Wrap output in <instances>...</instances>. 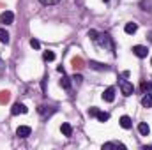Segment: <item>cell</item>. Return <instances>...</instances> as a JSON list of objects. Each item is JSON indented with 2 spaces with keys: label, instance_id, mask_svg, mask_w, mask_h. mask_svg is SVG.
Instances as JSON below:
<instances>
[{
  "label": "cell",
  "instance_id": "obj_1",
  "mask_svg": "<svg viewBox=\"0 0 152 150\" xmlns=\"http://www.w3.org/2000/svg\"><path fill=\"white\" fill-rule=\"evenodd\" d=\"M101 48H104V50H108V51H112V53H115V44H113V39H112V36L110 34H99L97 36V41H96Z\"/></svg>",
  "mask_w": 152,
  "mask_h": 150
},
{
  "label": "cell",
  "instance_id": "obj_2",
  "mask_svg": "<svg viewBox=\"0 0 152 150\" xmlns=\"http://www.w3.org/2000/svg\"><path fill=\"white\" fill-rule=\"evenodd\" d=\"M118 87H120V90H122V94H124L126 97L133 95V92H134L133 83H129V81H127V79H124V78H118Z\"/></svg>",
  "mask_w": 152,
  "mask_h": 150
},
{
  "label": "cell",
  "instance_id": "obj_3",
  "mask_svg": "<svg viewBox=\"0 0 152 150\" xmlns=\"http://www.w3.org/2000/svg\"><path fill=\"white\" fill-rule=\"evenodd\" d=\"M37 111L41 115V118H48V117H51L53 113L57 111V108H53V106H39Z\"/></svg>",
  "mask_w": 152,
  "mask_h": 150
},
{
  "label": "cell",
  "instance_id": "obj_4",
  "mask_svg": "<svg viewBox=\"0 0 152 150\" xmlns=\"http://www.w3.org/2000/svg\"><path fill=\"white\" fill-rule=\"evenodd\" d=\"M12 21H14L12 11H4V12L0 14V23H4V25H12Z\"/></svg>",
  "mask_w": 152,
  "mask_h": 150
},
{
  "label": "cell",
  "instance_id": "obj_5",
  "mask_svg": "<svg viewBox=\"0 0 152 150\" xmlns=\"http://www.w3.org/2000/svg\"><path fill=\"white\" fill-rule=\"evenodd\" d=\"M133 53L138 57V58H145L147 55H149V50H147V46H142V44H136V46H133Z\"/></svg>",
  "mask_w": 152,
  "mask_h": 150
},
{
  "label": "cell",
  "instance_id": "obj_6",
  "mask_svg": "<svg viewBox=\"0 0 152 150\" xmlns=\"http://www.w3.org/2000/svg\"><path fill=\"white\" fill-rule=\"evenodd\" d=\"M103 101L104 103H113L115 101V87H108L103 92Z\"/></svg>",
  "mask_w": 152,
  "mask_h": 150
},
{
  "label": "cell",
  "instance_id": "obj_7",
  "mask_svg": "<svg viewBox=\"0 0 152 150\" xmlns=\"http://www.w3.org/2000/svg\"><path fill=\"white\" fill-rule=\"evenodd\" d=\"M27 111H28V108H27L23 103H16V104H12V108H11V113H12V115H25Z\"/></svg>",
  "mask_w": 152,
  "mask_h": 150
},
{
  "label": "cell",
  "instance_id": "obj_8",
  "mask_svg": "<svg viewBox=\"0 0 152 150\" xmlns=\"http://www.w3.org/2000/svg\"><path fill=\"white\" fill-rule=\"evenodd\" d=\"M32 134V129L28 127V125H20L18 129H16V136L18 138H28Z\"/></svg>",
  "mask_w": 152,
  "mask_h": 150
},
{
  "label": "cell",
  "instance_id": "obj_9",
  "mask_svg": "<svg viewBox=\"0 0 152 150\" xmlns=\"http://www.w3.org/2000/svg\"><path fill=\"white\" fill-rule=\"evenodd\" d=\"M103 150H110V149H120V150H126V145L120 143V141H108V143H103Z\"/></svg>",
  "mask_w": 152,
  "mask_h": 150
},
{
  "label": "cell",
  "instance_id": "obj_10",
  "mask_svg": "<svg viewBox=\"0 0 152 150\" xmlns=\"http://www.w3.org/2000/svg\"><path fill=\"white\" fill-rule=\"evenodd\" d=\"M90 69H94V71H110V67L106 66V64H101V62H96V60H90Z\"/></svg>",
  "mask_w": 152,
  "mask_h": 150
},
{
  "label": "cell",
  "instance_id": "obj_11",
  "mask_svg": "<svg viewBox=\"0 0 152 150\" xmlns=\"http://www.w3.org/2000/svg\"><path fill=\"white\" fill-rule=\"evenodd\" d=\"M60 131H62V134H64V136H67V138H69V136H73V125H71V124H67V122H64V124L60 125Z\"/></svg>",
  "mask_w": 152,
  "mask_h": 150
},
{
  "label": "cell",
  "instance_id": "obj_12",
  "mask_svg": "<svg viewBox=\"0 0 152 150\" xmlns=\"http://www.w3.org/2000/svg\"><path fill=\"white\" fill-rule=\"evenodd\" d=\"M138 133H140L142 136H149V133H151L149 124H147V122H140V124H138Z\"/></svg>",
  "mask_w": 152,
  "mask_h": 150
},
{
  "label": "cell",
  "instance_id": "obj_13",
  "mask_svg": "<svg viewBox=\"0 0 152 150\" xmlns=\"http://www.w3.org/2000/svg\"><path fill=\"white\" fill-rule=\"evenodd\" d=\"M142 106L143 108H152V94L151 92H145V95L142 97Z\"/></svg>",
  "mask_w": 152,
  "mask_h": 150
},
{
  "label": "cell",
  "instance_id": "obj_14",
  "mask_svg": "<svg viewBox=\"0 0 152 150\" xmlns=\"http://www.w3.org/2000/svg\"><path fill=\"white\" fill-rule=\"evenodd\" d=\"M124 30H126V34H134V32L138 30V23H134V21H129V23H126Z\"/></svg>",
  "mask_w": 152,
  "mask_h": 150
},
{
  "label": "cell",
  "instance_id": "obj_15",
  "mask_svg": "<svg viewBox=\"0 0 152 150\" xmlns=\"http://www.w3.org/2000/svg\"><path fill=\"white\" fill-rule=\"evenodd\" d=\"M131 125H133V122H131V118H129L127 115L120 117V127H124V129H131Z\"/></svg>",
  "mask_w": 152,
  "mask_h": 150
},
{
  "label": "cell",
  "instance_id": "obj_16",
  "mask_svg": "<svg viewBox=\"0 0 152 150\" xmlns=\"http://www.w3.org/2000/svg\"><path fill=\"white\" fill-rule=\"evenodd\" d=\"M60 87H62L64 90H71V81H69V78L66 76V73H62V79H60Z\"/></svg>",
  "mask_w": 152,
  "mask_h": 150
},
{
  "label": "cell",
  "instance_id": "obj_17",
  "mask_svg": "<svg viewBox=\"0 0 152 150\" xmlns=\"http://www.w3.org/2000/svg\"><path fill=\"white\" fill-rule=\"evenodd\" d=\"M9 32L5 30V28H0V42H4V44H9Z\"/></svg>",
  "mask_w": 152,
  "mask_h": 150
},
{
  "label": "cell",
  "instance_id": "obj_18",
  "mask_svg": "<svg viewBox=\"0 0 152 150\" xmlns=\"http://www.w3.org/2000/svg\"><path fill=\"white\" fill-rule=\"evenodd\" d=\"M140 7L147 12H152V0H142L140 2Z\"/></svg>",
  "mask_w": 152,
  "mask_h": 150
},
{
  "label": "cell",
  "instance_id": "obj_19",
  "mask_svg": "<svg viewBox=\"0 0 152 150\" xmlns=\"http://www.w3.org/2000/svg\"><path fill=\"white\" fill-rule=\"evenodd\" d=\"M96 118H97L99 122H108V120H110V113H106V111H97Z\"/></svg>",
  "mask_w": 152,
  "mask_h": 150
},
{
  "label": "cell",
  "instance_id": "obj_20",
  "mask_svg": "<svg viewBox=\"0 0 152 150\" xmlns=\"http://www.w3.org/2000/svg\"><path fill=\"white\" fill-rule=\"evenodd\" d=\"M71 64H73V67H75V69H81V67H83V64H85V62H83V58H81V57H75V58H73V62H71Z\"/></svg>",
  "mask_w": 152,
  "mask_h": 150
},
{
  "label": "cell",
  "instance_id": "obj_21",
  "mask_svg": "<svg viewBox=\"0 0 152 150\" xmlns=\"http://www.w3.org/2000/svg\"><path fill=\"white\" fill-rule=\"evenodd\" d=\"M42 58H44L46 62H53L57 57H55V53H53V51H50V50H48V51H44V53H42Z\"/></svg>",
  "mask_w": 152,
  "mask_h": 150
},
{
  "label": "cell",
  "instance_id": "obj_22",
  "mask_svg": "<svg viewBox=\"0 0 152 150\" xmlns=\"http://www.w3.org/2000/svg\"><path fill=\"white\" fill-rule=\"evenodd\" d=\"M9 97H11V94H9V90H2V92H0V104H4V103H7V101H9Z\"/></svg>",
  "mask_w": 152,
  "mask_h": 150
},
{
  "label": "cell",
  "instance_id": "obj_23",
  "mask_svg": "<svg viewBox=\"0 0 152 150\" xmlns=\"http://www.w3.org/2000/svg\"><path fill=\"white\" fill-rule=\"evenodd\" d=\"M71 79H73V83H76V85H81L83 83V76L81 74H75Z\"/></svg>",
  "mask_w": 152,
  "mask_h": 150
},
{
  "label": "cell",
  "instance_id": "obj_24",
  "mask_svg": "<svg viewBox=\"0 0 152 150\" xmlns=\"http://www.w3.org/2000/svg\"><path fill=\"white\" fill-rule=\"evenodd\" d=\"M151 88H152V81H151V83H147V81H142V90H143V92H149Z\"/></svg>",
  "mask_w": 152,
  "mask_h": 150
},
{
  "label": "cell",
  "instance_id": "obj_25",
  "mask_svg": "<svg viewBox=\"0 0 152 150\" xmlns=\"http://www.w3.org/2000/svg\"><path fill=\"white\" fill-rule=\"evenodd\" d=\"M97 36H99L97 30H88V37L92 39V41H97Z\"/></svg>",
  "mask_w": 152,
  "mask_h": 150
},
{
  "label": "cell",
  "instance_id": "obj_26",
  "mask_svg": "<svg viewBox=\"0 0 152 150\" xmlns=\"http://www.w3.org/2000/svg\"><path fill=\"white\" fill-rule=\"evenodd\" d=\"M30 46H32L34 50H39V48H41V42H39L37 39H30Z\"/></svg>",
  "mask_w": 152,
  "mask_h": 150
},
{
  "label": "cell",
  "instance_id": "obj_27",
  "mask_svg": "<svg viewBox=\"0 0 152 150\" xmlns=\"http://www.w3.org/2000/svg\"><path fill=\"white\" fill-rule=\"evenodd\" d=\"M41 4H44V5H55V4H58L60 0H39Z\"/></svg>",
  "mask_w": 152,
  "mask_h": 150
},
{
  "label": "cell",
  "instance_id": "obj_28",
  "mask_svg": "<svg viewBox=\"0 0 152 150\" xmlns=\"http://www.w3.org/2000/svg\"><path fill=\"white\" fill-rule=\"evenodd\" d=\"M97 111H99V110H97L96 106H92V108H88V117H96V115H97Z\"/></svg>",
  "mask_w": 152,
  "mask_h": 150
},
{
  "label": "cell",
  "instance_id": "obj_29",
  "mask_svg": "<svg viewBox=\"0 0 152 150\" xmlns=\"http://www.w3.org/2000/svg\"><path fill=\"white\" fill-rule=\"evenodd\" d=\"M149 41H152V32H149Z\"/></svg>",
  "mask_w": 152,
  "mask_h": 150
},
{
  "label": "cell",
  "instance_id": "obj_30",
  "mask_svg": "<svg viewBox=\"0 0 152 150\" xmlns=\"http://www.w3.org/2000/svg\"><path fill=\"white\" fill-rule=\"evenodd\" d=\"M104 2H110V0H104Z\"/></svg>",
  "mask_w": 152,
  "mask_h": 150
},
{
  "label": "cell",
  "instance_id": "obj_31",
  "mask_svg": "<svg viewBox=\"0 0 152 150\" xmlns=\"http://www.w3.org/2000/svg\"><path fill=\"white\" fill-rule=\"evenodd\" d=\"M151 64H152V58H151Z\"/></svg>",
  "mask_w": 152,
  "mask_h": 150
}]
</instances>
